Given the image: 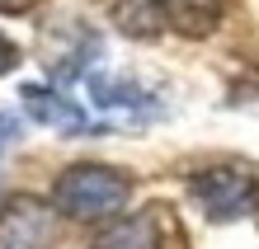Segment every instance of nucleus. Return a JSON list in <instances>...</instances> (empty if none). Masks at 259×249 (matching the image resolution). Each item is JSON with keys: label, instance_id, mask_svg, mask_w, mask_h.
Instances as JSON below:
<instances>
[{"label": "nucleus", "instance_id": "nucleus-5", "mask_svg": "<svg viewBox=\"0 0 259 249\" xmlns=\"http://www.w3.org/2000/svg\"><path fill=\"white\" fill-rule=\"evenodd\" d=\"M90 249H160V221H156V212L113 216V221L90 240Z\"/></svg>", "mask_w": 259, "mask_h": 249}, {"label": "nucleus", "instance_id": "nucleus-6", "mask_svg": "<svg viewBox=\"0 0 259 249\" xmlns=\"http://www.w3.org/2000/svg\"><path fill=\"white\" fill-rule=\"evenodd\" d=\"M90 99H95V108L123 113V118H156L160 113L146 89H137L132 80H113V75H90Z\"/></svg>", "mask_w": 259, "mask_h": 249}, {"label": "nucleus", "instance_id": "nucleus-2", "mask_svg": "<svg viewBox=\"0 0 259 249\" xmlns=\"http://www.w3.org/2000/svg\"><path fill=\"white\" fill-rule=\"evenodd\" d=\"M189 193L193 202L203 207L207 221H240V216L259 212V174L240 165H212V169H198L189 179Z\"/></svg>", "mask_w": 259, "mask_h": 249}, {"label": "nucleus", "instance_id": "nucleus-1", "mask_svg": "<svg viewBox=\"0 0 259 249\" xmlns=\"http://www.w3.org/2000/svg\"><path fill=\"white\" fill-rule=\"evenodd\" d=\"M132 197V179L109 165H71L52 183V207L71 221H113Z\"/></svg>", "mask_w": 259, "mask_h": 249}, {"label": "nucleus", "instance_id": "nucleus-4", "mask_svg": "<svg viewBox=\"0 0 259 249\" xmlns=\"http://www.w3.org/2000/svg\"><path fill=\"white\" fill-rule=\"evenodd\" d=\"M52 244V212L38 197H14L0 216V249H48Z\"/></svg>", "mask_w": 259, "mask_h": 249}, {"label": "nucleus", "instance_id": "nucleus-9", "mask_svg": "<svg viewBox=\"0 0 259 249\" xmlns=\"http://www.w3.org/2000/svg\"><path fill=\"white\" fill-rule=\"evenodd\" d=\"M19 132H24L19 118H14V113H0V151H5L10 141H19Z\"/></svg>", "mask_w": 259, "mask_h": 249}, {"label": "nucleus", "instance_id": "nucleus-3", "mask_svg": "<svg viewBox=\"0 0 259 249\" xmlns=\"http://www.w3.org/2000/svg\"><path fill=\"white\" fill-rule=\"evenodd\" d=\"M19 99H24V113L33 122H42V127H52L62 136H95V132H104V127L90 122V113L80 104H71L66 94H57V89H48V85H24Z\"/></svg>", "mask_w": 259, "mask_h": 249}, {"label": "nucleus", "instance_id": "nucleus-10", "mask_svg": "<svg viewBox=\"0 0 259 249\" xmlns=\"http://www.w3.org/2000/svg\"><path fill=\"white\" fill-rule=\"evenodd\" d=\"M14 66H19V47H14V42L0 33V75H10Z\"/></svg>", "mask_w": 259, "mask_h": 249}, {"label": "nucleus", "instance_id": "nucleus-11", "mask_svg": "<svg viewBox=\"0 0 259 249\" xmlns=\"http://www.w3.org/2000/svg\"><path fill=\"white\" fill-rule=\"evenodd\" d=\"M38 0H0V14H28Z\"/></svg>", "mask_w": 259, "mask_h": 249}, {"label": "nucleus", "instance_id": "nucleus-8", "mask_svg": "<svg viewBox=\"0 0 259 249\" xmlns=\"http://www.w3.org/2000/svg\"><path fill=\"white\" fill-rule=\"evenodd\" d=\"M113 24L127 38H160L165 33V14L156 0H113Z\"/></svg>", "mask_w": 259, "mask_h": 249}, {"label": "nucleus", "instance_id": "nucleus-7", "mask_svg": "<svg viewBox=\"0 0 259 249\" xmlns=\"http://www.w3.org/2000/svg\"><path fill=\"white\" fill-rule=\"evenodd\" d=\"M165 14V28L179 38H207L222 24V0H156Z\"/></svg>", "mask_w": 259, "mask_h": 249}]
</instances>
